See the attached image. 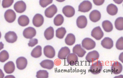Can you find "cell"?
I'll return each instance as SVG.
<instances>
[{
	"mask_svg": "<svg viewBox=\"0 0 123 78\" xmlns=\"http://www.w3.org/2000/svg\"><path fill=\"white\" fill-rule=\"evenodd\" d=\"M82 47L87 50L94 49L95 47V42L92 39L88 38L84 39L82 42Z\"/></svg>",
	"mask_w": 123,
	"mask_h": 78,
	"instance_id": "cell-1",
	"label": "cell"
},
{
	"mask_svg": "<svg viewBox=\"0 0 123 78\" xmlns=\"http://www.w3.org/2000/svg\"><path fill=\"white\" fill-rule=\"evenodd\" d=\"M103 68V65L99 60L92 64L89 70L94 74H97L100 73Z\"/></svg>",
	"mask_w": 123,
	"mask_h": 78,
	"instance_id": "cell-2",
	"label": "cell"
},
{
	"mask_svg": "<svg viewBox=\"0 0 123 78\" xmlns=\"http://www.w3.org/2000/svg\"><path fill=\"white\" fill-rule=\"evenodd\" d=\"M92 6V4L90 1H84L79 6L78 11L83 13L88 12L91 9Z\"/></svg>",
	"mask_w": 123,
	"mask_h": 78,
	"instance_id": "cell-3",
	"label": "cell"
},
{
	"mask_svg": "<svg viewBox=\"0 0 123 78\" xmlns=\"http://www.w3.org/2000/svg\"><path fill=\"white\" fill-rule=\"evenodd\" d=\"M4 16L6 21L10 23L13 22L16 18V13L13 10L11 9L8 10L6 12Z\"/></svg>",
	"mask_w": 123,
	"mask_h": 78,
	"instance_id": "cell-4",
	"label": "cell"
},
{
	"mask_svg": "<svg viewBox=\"0 0 123 78\" xmlns=\"http://www.w3.org/2000/svg\"><path fill=\"white\" fill-rule=\"evenodd\" d=\"M104 35V33L99 26L94 28L91 32V36L97 40L101 39Z\"/></svg>",
	"mask_w": 123,
	"mask_h": 78,
	"instance_id": "cell-5",
	"label": "cell"
},
{
	"mask_svg": "<svg viewBox=\"0 0 123 78\" xmlns=\"http://www.w3.org/2000/svg\"><path fill=\"white\" fill-rule=\"evenodd\" d=\"M36 34V31L34 28L29 27L26 28L24 31V36L28 39H31L35 36Z\"/></svg>",
	"mask_w": 123,
	"mask_h": 78,
	"instance_id": "cell-6",
	"label": "cell"
},
{
	"mask_svg": "<svg viewBox=\"0 0 123 78\" xmlns=\"http://www.w3.org/2000/svg\"><path fill=\"white\" fill-rule=\"evenodd\" d=\"M44 53L47 57L52 58L54 57L55 55V51L54 48L52 46L47 45L44 48Z\"/></svg>",
	"mask_w": 123,
	"mask_h": 78,
	"instance_id": "cell-7",
	"label": "cell"
},
{
	"mask_svg": "<svg viewBox=\"0 0 123 78\" xmlns=\"http://www.w3.org/2000/svg\"><path fill=\"white\" fill-rule=\"evenodd\" d=\"M14 8L17 12L20 13H22L24 12L26 9V5L23 1H18L14 5Z\"/></svg>",
	"mask_w": 123,
	"mask_h": 78,
	"instance_id": "cell-8",
	"label": "cell"
},
{
	"mask_svg": "<svg viewBox=\"0 0 123 78\" xmlns=\"http://www.w3.org/2000/svg\"><path fill=\"white\" fill-rule=\"evenodd\" d=\"M57 11V7L54 5H53L47 8L45 12L46 17L49 18H52Z\"/></svg>",
	"mask_w": 123,
	"mask_h": 78,
	"instance_id": "cell-9",
	"label": "cell"
},
{
	"mask_svg": "<svg viewBox=\"0 0 123 78\" xmlns=\"http://www.w3.org/2000/svg\"><path fill=\"white\" fill-rule=\"evenodd\" d=\"M99 57L98 52L96 51H93L87 54L86 57V59L89 63H91L97 60Z\"/></svg>",
	"mask_w": 123,
	"mask_h": 78,
	"instance_id": "cell-10",
	"label": "cell"
},
{
	"mask_svg": "<svg viewBox=\"0 0 123 78\" xmlns=\"http://www.w3.org/2000/svg\"><path fill=\"white\" fill-rule=\"evenodd\" d=\"M44 19L43 16L40 14H36L34 17L33 20V23L35 26L39 27L43 24Z\"/></svg>",
	"mask_w": 123,
	"mask_h": 78,
	"instance_id": "cell-11",
	"label": "cell"
},
{
	"mask_svg": "<svg viewBox=\"0 0 123 78\" xmlns=\"http://www.w3.org/2000/svg\"><path fill=\"white\" fill-rule=\"evenodd\" d=\"M62 12L66 17L71 18L74 15L75 11L73 7L67 5L63 7Z\"/></svg>",
	"mask_w": 123,
	"mask_h": 78,
	"instance_id": "cell-12",
	"label": "cell"
},
{
	"mask_svg": "<svg viewBox=\"0 0 123 78\" xmlns=\"http://www.w3.org/2000/svg\"><path fill=\"white\" fill-rule=\"evenodd\" d=\"M5 38L8 42L13 43L17 41L18 36L16 33L14 32L10 31L6 34Z\"/></svg>",
	"mask_w": 123,
	"mask_h": 78,
	"instance_id": "cell-13",
	"label": "cell"
},
{
	"mask_svg": "<svg viewBox=\"0 0 123 78\" xmlns=\"http://www.w3.org/2000/svg\"><path fill=\"white\" fill-rule=\"evenodd\" d=\"M16 62L18 68L20 70L25 69L28 64L27 59L22 57L18 58L16 60Z\"/></svg>",
	"mask_w": 123,
	"mask_h": 78,
	"instance_id": "cell-14",
	"label": "cell"
},
{
	"mask_svg": "<svg viewBox=\"0 0 123 78\" xmlns=\"http://www.w3.org/2000/svg\"><path fill=\"white\" fill-rule=\"evenodd\" d=\"M122 69L123 66L122 64L117 61L114 62L111 67V72L116 75L121 73Z\"/></svg>",
	"mask_w": 123,
	"mask_h": 78,
	"instance_id": "cell-15",
	"label": "cell"
},
{
	"mask_svg": "<svg viewBox=\"0 0 123 78\" xmlns=\"http://www.w3.org/2000/svg\"><path fill=\"white\" fill-rule=\"evenodd\" d=\"M87 23V20L84 16H81L79 17L76 21V24L78 27L80 29L86 27Z\"/></svg>",
	"mask_w": 123,
	"mask_h": 78,
	"instance_id": "cell-16",
	"label": "cell"
},
{
	"mask_svg": "<svg viewBox=\"0 0 123 78\" xmlns=\"http://www.w3.org/2000/svg\"><path fill=\"white\" fill-rule=\"evenodd\" d=\"M73 52L80 57H83L86 53V51L82 47L80 44L75 45L73 48Z\"/></svg>",
	"mask_w": 123,
	"mask_h": 78,
	"instance_id": "cell-17",
	"label": "cell"
},
{
	"mask_svg": "<svg viewBox=\"0 0 123 78\" xmlns=\"http://www.w3.org/2000/svg\"><path fill=\"white\" fill-rule=\"evenodd\" d=\"M101 44L104 48L107 49H110L113 47V42L111 38L108 37H106L101 41Z\"/></svg>",
	"mask_w": 123,
	"mask_h": 78,
	"instance_id": "cell-18",
	"label": "cell"
},
{
	"mask_svg": "<svg viewBox=\"0 0 123 78\" xmlns=\"http://www.w3.org/2000/svg\"><path fill=\"white\" fill-rule=\"evenodd\" d=\"M101 17L100 12L97 10H93L92 11L89 16L90 20L93 22H98L100 20Z\"/></svg>",
	"mask_w": 123,
	"mask_h": 78,
	"instance_id": "cell-19",
	"label": "cell"
},
{
	"mask_svg": "<svg viewBox=\"0 0 123 78\" xmlns=\"http://www.w3.org/2000/svg\"><path fill=\"white\" fill-rule=\"evenodd\" d=\"M70 52V50L68 47H62L59 52L58 57L61 59H65Z\"/></svg>",
	"mask_w": 123,
	"mask_h": 78,
	"instance_id": "cell-20",
	"label": "cell"
},
{
	"mask_svg": "<svg viewBox=\"0 0 123 78\" xmlns=\"http://www.w3.org/2000/svg\"><path fill=\"white\" fill-rule=\"evenodd\" d=\"M68 63L71 66L75 64L78 62V58L77 56L75 53L69 54L67 58Z\"/></svg>",
	"mask_w": 123,
	"mask_h": 78,
	"instance_id": "cell-21",
	"label": "cell"
},
{
	"mask_svg": "<svg viewBox=\"0 0 123 78\" xmlns=\"http://www.w3.org/2000/svg\"><path fill=\"white\" fill-rule=\"evenodd\" d=\"M4 70L6 73L11 74L13 73L15 70V67L14 63L12 61H9L5 65Z\"/></svg>",
	"mask_w": 123,
	"mask_h": 78,
	"instance_id": "cell-22",
	"label": "cell"
},
{
	"mask_svg": "<svg viewBox=\"0 0 123 78\" xmlns=\"http://www.w3.org/2000/svg\"><path fill=\"white\" fill-rule=\"evenodd\" d=\"M40 64L42 68L48 69H52L54 66L53 62L51 60L48 59L43 61L41 62Z\"/></svg>",
	"mask_w": 123,
	"mask_h": 78,
	"instance_id": "cell-23",
	"label": "cell"
},
{
	"mask_svg": "<svg viewBox=\"0 0 123 78\" xmlns=\"http://www.w3.org/2000/svg\"><path fill=\"white\" fill-rule=\"evenodd\" d=\"M54 31L53 28L50 26L47 28L44 32V36L48 40L52 39L54 37Z\"/></svg>",
	"mask_w": 123,
	"mask_h": 78,
	"instance_id": "cell-24",
	"label": "cell"
},
{
	"mask_svg": "<svg viewBox=\"0 0 123 78\" xmlns=\"http://www.w3.org/2000/svg\"><path fill=\"white\" fill-rule=\"evenodd\" d=\"M18 22L21 26H25L28 25L30 23V20L28 16L25 15L20 16L18 18Z\"/></svg>",
	"mask_w": 123,
	"mask_h": 78,
	"instance_id": "cell-25",
	"label": "cell"
},
{
	"mask_svg": "<svg viewBox=\"0 0 123 78\" xmlns=\"http://www.w3.org/2000/svg\"><path fill=\"white\" fill-rule=\"evenodd\" d=\"M118 8L115 5L111 4L107 7L106 10L107 13L111 16H114L116 15L118 12Z\"/></svg>",
	"mask_w": 123,
	"mask_h": 78,
	"instance_id": "cell-26",
	"label": "cell"
},
{
	"mask_svg": "<svg viewBox=\"0 0 123 78\" xmlns=\"http://www.w3.org/2000/svg\"><path fill=\"white\" fill-rule=\"evenodd\" d=\"M31 56L35 58L40 57L42 55V47L38 45L35 47L32 51L31 53Z\"/></svg>",
	"mask_w": 123,
	"mask_h": 78,
	"instance_id": "cell-27",
	"label": "cell"
},
{
	"mask_svg": "<svg viewBox=\"0 0 123 78\" xmlns=\"http://www.w3.org/2000/svg\"><path fill=\"white\" fill-rule=\"evenodd\" d=\"M102 25L104 30L106 32H111L113 29V27L112 24L108 21L106 20L103 21Z\"/></svg>",
	"mask_w": 123,
	"mask_h": 78,
	"instance_id": "cell-28",
	"label": "cell"
},
{
	"mask_svg": "<svg viewBox=\"0 0 123 78\" xmlns=\"http://www.w3.org/2000/svg\"><path fill=\"white\" fill-rule=\"evenodd\" d=\"M75 40V36L72 34L69 33L67 36L65 40V42L67 45L71 46L74 44Z\"/></svg>",
	"mask_w": 123,
	"mask_h": 78,
	"instance_id": "cell-29",
	"label": "cell"
},
{
	"mask_svg": "<svg viewBox=\"0 0 123 78\" xmlns=\"http://www.w3.org/2000/svg\"><path fill=\"white\" fill-rule=\"evenodd\" d=\"M115 25L116 29L119 31L123 30V18L119 17L117 18L115 22Z\"/></svg>",
	"mask_w": 123,
	"mask_h": 78,
	"instance_id": "cell-30",
	"label": "cell"
},
{
	"mask_svg": "<svg viewBox=\"0 0 123 78\" xmlns=\"http://www.w3.org/2000/svg\"><path fill=\"white\" fill-rule=\"evenodd\" d=\"M65 28L62 27L58 28L56 31V37L60 39L63 38L66 33Z\"/></svg>",
	"mask_w": 123,
	"mask_h": 78,
	"instance_id": "cell-31",
	"label": "cell"
},
{
	"mask_svg": "<svg viewBox=\"0 0 123 78\" xmlns=\"http://www.w3.org/2000/svg\"><path fill=\"white\" fill-rule=\"evenodd\" d=\"M64 20L63 16L61 14H58L55 18L54 21V23L55 26H60L63 24Z\"/></svg>",
	"mask_w": 123,
	"mask_h": 78,
	"instance_id": "cell-32",
	"label": "cell"
},
{
	"mask_svg": "<svg viewBox=\"0 0 123 78\" xmlns=\"http://www.w3.org/2000/svg\"><path fill=\"white\" fill-rule=\"evenodd\" d=\"M9 54L6 51L4 50L0 52V62H3L8 59Z\"/></svg>",
	"mask_w": 123,
	"mask_h": 78,
	"instance_id": "cell-33",
	"label": "cell"
},
{
	"mask_svg": "<svg viewBox=\"0 0 123 78\" xmlns=\"http://www.w3.org/2000/svg\"><path fill=\"white\" fill-rule=\"evenodd\" d=\"M49 74L47 71L40 70L37 72L36 76L38 78H47L49 77Z\"/></svg>",
	"mask_w": 123,
	"mask_h": 78,
	"instance_id": "cell-34",
	"label": "cell"
},
{
	"mask_svg": "<svg viewBox=\"0 0 123 78\" xmlns=\"http://www.w3.org/2000/svg\"><path fill=\"white\" fill-rule=\"evenodd\" d=\"M14 2V0H3L2 6L4 8H8L11 6Z\"/></svg>",
	"mask_w": 123,
	"mask_h": 78,
	"instance_id": "cell-35",
	"label": "cell"
},
{
	"mask_svg": "<svg viewBox=\"0 0 123 78\" xmlns=\"http://www.w3.org/2000/svg\"><path fill=\"white\" fill-rule=\"evenodd\" d=\"M116 48L119 50L123 49V38L122 37L119 38L117 41L116 45Z\"/></svg>",
	"mask_w": 123,
	"mask_h": 78,
	"instance_id": "cell-36",
	"label": "cell"
},
{
	"mask_svg": "<svg viewBox=\"0 0 123 78\" xmlns=\"http://www.w3.org/2000/svg\"><path fill=\"white\" fill-rule=\"evenodd\" d=\"M53 2V0H40L39 4L42 7L44 8L52 3Z\"/></svg>",
	"mask_w": 123,
	"mask_h": 78,
	"instance_id": "cell-37",
	"label": "cell"
},
{
	"mask_svg": "<svg viewBox=\"0 0 123 78\" xmlns=\"http://www.w3.org/2000/svg\"><path fill=\"white\" fill-rule=\"evenodd\" d=\"M38 43V40L36 38L31 39L29 41L28 45L29 47H33Z\"/></svg>",
	"mask_w": 123,
	"mask_h": 78,
	"instance_id": "cell-38",
	"label": "cell"
},
{
	"mask_svg": "<svg viewBox=\"0 0 123 78\" xmlns=\"http://www.w3.org/2000/svg\"><path fill=\"white\" fill-rule=\"evenodd\" d=\"M94 3L97 6H100L104 3L105 0H93Z\"/></svg>",
	"mask_w": 123,
	"mask_h": 78,
	"instance_id": "cell-39",
	"label": "cell"
},
{
	"mask_svg": "<svg viewBox=\"0 0 123 78\" xmlns=\"http://www.w3.org/2000/svg\"><path fill=\"white\" fill-rule=\"evenodd\" d=\"M123 0H113V1L115 3L117 4H121Z\"/></svg>",
	"mask_w": 123,
	"mask_h": 78,
	"instance_id": "cell-40",
	"label": "cell"
},
{
	"mask_svg": "<svg viewBox=\"0 0 123 78\" xmlns=\"http://www.w3.org/2000/svg\"><path fill=\"white\" fill-rule=\"evenodd\" d=\"M5 76V74L2 70L0 69V78H3Z\"/></svg>",
	"mask_w": 123,
	"mask_h": 78,
	"instance_id": "cell-41",
	"label": "cell"
},
{
	"mask_svg": "<svg viewBox=\"0 0 123 78\" xmlns=\"http://www.w3.org/2000/svg\"><path fill=\"white\" fill-rule=\"evenodd\" d=\"M4 45L2 42H0V51L4 48Z\"/></svg>",
	"mask_w": 123,
	"mask_h": 78,
	"instance_id": "cell-42",
	"label": "cell"
},
{
	"mask_svg": "<svg viewBox=\"0 0 123 78\" xmlns=\"http://www.w3.org/2000/svg\"><path fill=\"white\" fill-rule=\"evenodd\" d=\"M56 0L59 2H62L64 1L65 0Z\"/></svg>",
	"mask_w": 123,
	"mask_h": 78,
	"instance_id": "cell-43",
	"label": "cell"
},
{
	"mask_svg": "<svg viewBox=\"0 0 123 78\" xmlns=\"http://www.w3.org/2000/svg\"><path fill=\"white\" fill-rule=\"evenodd\" d=\"M1 33L0 32V39L1 38Z\"/></svg>",
	"mask_w": 123,
	"mask_h": 78,
	"instance_id": "cell-44",
	"label": "cell"
},
{
	"mask_svg": "<svg viewBox=\"0 0 123 78\" xmlns=\"http://www.w3.org/2000/svg\"></svg>",
	"mask_w": 123,
	"mask_h": 78,
	"instance_id": "cell-45",
	"label": "cell"
}]
</instances>
